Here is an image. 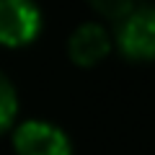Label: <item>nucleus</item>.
I'll list each match as a JSON object with an SVG mask.
<instances>
[{"instance_id": "1", "label": "nucleus", "mask_w": 155, "mask_h": 155, "mask_svg": "<svg viewBox=\"0 0 155 155\" xmlns=\"http://www.w3.org/2000/svg\"><path fill=\"white\" fill-rule=\"evenodd\" d=\"M114 47L134 62L155 60V5H134L116 23Z\"/></svg>"}, {"instance_id": "2", "label": "nucleus", "mask_w": 155, "mask_h": 155, "mask_svg": "<svg viewBox=\"0 0 155 155\" xmlns=\"http://www.w3.org/2000/svg\"><path fill=\"white\" fill-rule=\"evenodd\" d=\"M41 26V11L34 0H0V47H28L39 39Z\"/></svg>"}, {"instance_id": "3", "label": "nucleus", "mask_w": 155, "mask_h": 155, "mask_svg": "<svg viewBox=\"0 0 155 155\" xmlns=\"http://www.w3.org/2000/svg\"><path fill=\"white\" fill-rule=\"evenodd\" d=\"M16 155H72L67 132L47 119H26L13 127Z\"/></svg>"}, {"instance_id": "4", "label": "nucleus", "mask_w": 155, "mask_h": 155, "mask_svg": "<svg viewBox=\"0 0 155 155\" xmlns=\"http://www.w3.org/2000/svg\"><path fill=\"white\" fill-rule=\"evenodd\" d=\"M114 49V34L98 21L80 23L67 39V54L78 67H96Z\"/></svg>"}, {"instance_id": "5", "label": "nucleus", "mask_w": 155, "mask_h": 155, "mask_svg": "<svg viewBox=\"0 0 155 155\" xmlns=\"http://www.w3.org/2000/svg\"><path fill=\"white\" fill-rule=\"evenodd\" d=\"M16 116H18L16 85L11 83V78L5 72H0V134L16 127Z\"/></svg>"}, {"instance_id": "6", "label": "nucleus", "mask_w": 155, "mask_h": 155, "mask_svg": "<svg viewBox=\"0 0 155 155\" xmlns=\"http://www.w3.org/2000/svg\"><path fill=\"white\" fill-rule=\"evenodd\" d=\"M88 5L93 8L101 18L119 23L124 16H129V13L134 11L137 3H134V0H88Z\"/></svg>"}]
</instances>
